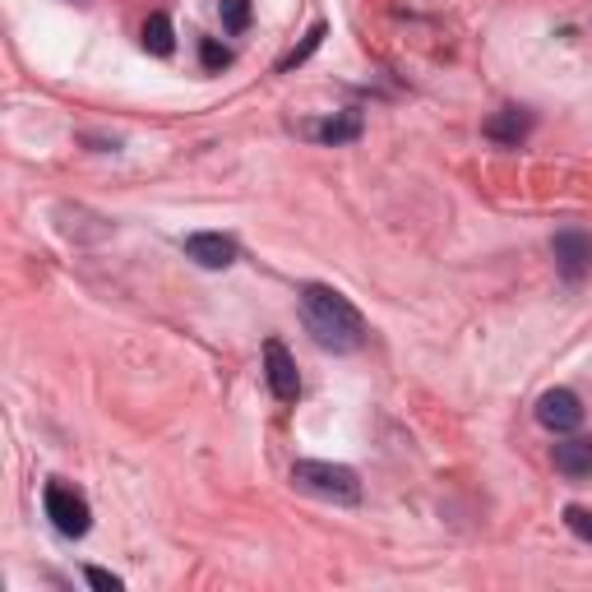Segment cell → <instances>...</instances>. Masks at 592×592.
Returning <instances> with one entry per match:
<instances>
[{"label":"cell","mask_w":592,"mask_h":592,"mask_svg":"<svg viewBox=\"0 0 592 592\" xmlns=\"http://www.w3.org/2000/svg\"><path fill=\"white\" fill-rule=\"evenodd\" d=\"M301 315H306V329L315 333V343L329 347V352H357L366 343L362 310L352 306L343 292H333L324 283L301 287Z\"/></svg>","instance_id":"1"},{"label":"cell","mask_w":592,"mask_h":592,"mask_svg":"<svg viewBox=\"0 0 592 592\" xmlns=\"http://www.w3.org/2000/svg\"><path fill=\"white\" fill-rule=\"evenodd\" d=\"M292 486L306 490V496H315V500H329V505H357L362 500L357 472L343 467V463H320V459L292 463Z\"/></svg>","instance_id":"2"},{"label":"cell","mask_w":592,"mask_h":592,"mask_svg":"<svg viewBox=\"0 0 592 592\" xmlns=\"http://www.w3.org/2000/svg\"><path fill=\"white\" fill-rule=\"evenodd\" d=\"M43 505H47V519L61 537H84V532L93 528V509L84 500V490H74L70 482H47Z\"/></svg>","instance_id":"3"},{"label":"cell","mask_w":592,"mask_h":592,"mask_svg":"<svg viewBox=\"0 0 592 592\" xmlns=\"http://www.w3.org/2000/svg\"><path fill=\"white\" fill-rule=\"evenodd\" d=\"M550 254H556V269L569 283H583L592 269V236L579 227H565V232H556V241H550Z\"/></svg>","instance_id":"4"},{"label":"cell","mask_w":592,"mask_h":592,"mask_svg":"<svg viewBox=\"0 0 592 592\" xmlns=\"http://www.w3.org/2000/svg\"><path fill=\"white\" fill-rule=\"evenodd\" d=\"M264 380H269V389H273V399H279V403H296V393H301L296 362H292V352L279 339L264 343Z\"/></svg>","instance_id":"5"},{"label":"cell","mask_w":592,"mask_h":592,"mask_svg":"<svg viewBox=\"0 0 592 592\" xmlns=\"http://www.w3.org/2000/svg\"><path fill=\"white\" fill-rule=\"evenodd\" d=\"M537 422L546 430H556V436H565V430H579L583 422V403L575 389H546L537 399Z\"/></svg>","instance_id":"6"},{"label":"cell","mask_w":592,"mask_h":592,"mask_svg":"<svg viewBox=\"0 0 592 592\" xmlns=\"http://www.w3.org/2000/svg\"><path fill=\"white\" fill-rule=\"evenodd\" d=\"M186 254L200 269H227V264H236V241L223 232H194V236H186Z\"/></svg>","instance_id":"7"},{"label":"cell","mask_w":592,"mask_h":592,"mask_svg":"<svg viewBox=\"0 0 592 592\" xmlns=\"http://www.w3.org/2000/svg\"><path fill=\"white\" fill-rule=\"evenodd\" d=\"M556 472L565 477H592V440H560L556 445Z\"/></svg>","instance_id":"8"},{"label":"cell","mask_w":592,"mask_h":592,"mask_svg":"<svg viewBox=\"0 0 592 592\" xmlns=\"http://www.w3.org/2000/svg\"><path fill=\"white\" fill-rule=\"evenodd\" d=\"M528 130H532V116L519 111V107H509V111H500V116H490V121H486V134H490V140H500V144H519Z\"/></svg>","instance_id":"9"},{"label":"cell","mask_w":592,"mask_h":592,"mask_svg":"<svg viewBox=\"0 0 592 592\" xmlns=\"http://www.w3.org/2000/svg\"><path fill=\"white\" fill-rule=\"evenodd\" d=\"M144 51H153V56H171L176 51V28H171L167 14H149V24H144Z\"/></svg>","instance_id":"10"},{"label":"cell","mask_w":592,"mask_h":592,"mask_svg":"<svg viewBox=\"0 0 592 592\" xmlns=\"http://www.w3.org/2000/svg\"><path fill=\"white\" fill-rule=\"evenodd\" d=\"M310 134L315 140H324V144H347V140H357L362 134V116H333V121L315 126Z\"/></svg>","instance_id":"11"},{"label":"cell","mask_w":592,"mask_h":592,"mask_svg":"<svg viewBox=\"0 0 592 592\" xmlns=\"http://www.w3.org/2000/svg\"><path fill=\"white\" fill-rule=\"evenodd\" d=\"M324 33H329L324 24H315V28L306 33V43H301V47H292V51L283 56V66H279V70H296V66H301V61H310V56H315V51H320V43H324Z\"/></svg>","instance_id":"12"},{"label":"cell","mask_w":592,"mask_h":592,"mask_svg":"<svg viewBox=\"0 0 592 592\" xmlns=\"http://www.w3.org/2000/svg\"><path fill=\"white\" fill-rule=\"evenodd\" d=\"M218 14H223V28L227 33H246L250 28V0H223Z\"/></svg>","instance_id":"13"},{"label":"cell","mask_w":592,"mask_h":592,"mask_svg":"<svg viewBox=\"0 0 592 592\" xmlns=\"http://www.w3.org/2000/svg\"><path fill=\"white\" fill-rule=\"evenodd\" d=\"M200 66L204 70H227L232 66V51L218 43V37H204V43H200Z\"/></svg>","instance_id":"14"},{"label":"cell","mask_w":592,"mask_h":592,"mask_svg":"<svg viewBox=\"0 0 592 592\" xmlns=\"http://www.w3.org/2000/svg\"><path fill=\"white\" fill-rule=\"evenodd\" d=\"M565 523H569V532H575L579 542H588V546H592V509L569 505V509H565Z\"/></svg>","instance_id":"15"},{"label":"cell","mask_w":592,"mask_h":592,"mask_svg":"<svg viewBox=\"0 0 592 592\" xmlns=\"http://www.w3.org/2000/svg\"><path fill=\"white\" fill-rule=\"evenodd\" d=\"M93 588H103V592H121L126 583L121 579H116V575H107V569H88V575H84Z\"/></svg>","instance_id":"16"}]
</instances>
